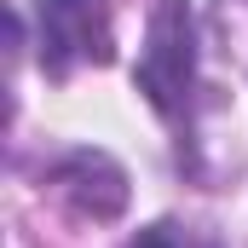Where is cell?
<instances>
[{
    "mask_svg": "<svg viewBox=\"0 0 248 248\" xmlns=\"http://www.w3.org/2000/svg\"><path fill=\"white\" fill-rule=\"evenodd\" d=\"M35 46L52 81H69L87 63H110L116 29H110L104 0H35Z\"/></svg>",
    "mask_w": 248,
    "mask_h": 248,
    "instance_id": "1",
    "label": "cell"
},
{
    "mask_svg": "<svg viewBox=\"0 0 248 248\" xmlns=\"http://www.w3.org/2000/svg\"><path fill=\"white\" fill-rule=\"evenodd\" d=\"M139 87L168 116L185 104V87H190V12H185V0H162V12L150 17V46L139 58Z\"/></svg>",
    "mask_w": 248,
    "mask_h": 248,
    "instance_id": "2",
    "label": "cell"
},
{
    "mask_svg": "<svg viewBox=\"0 0 248 248\" xmlns=\"http://www.w3.org/2000/svg\"><path fill=\"white\" fill-rule=\"evenodd\" d=\"M46 185L69 214L81 219H116L127 208V173L104 156V150H69L58 168L46 173Z\"/></svg>",
    "mask_w": 248,
    "mask_h": 248,
    "instance_id": "3",
    "label": "cell"
}]
</instances>
